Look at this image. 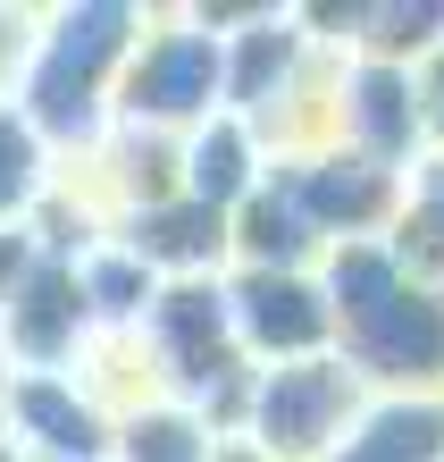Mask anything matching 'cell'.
Masks as SVG:
<instances>
[{"label": "cell", "instance_id": "4", "mask_svg": "<svg viewBox=\"0 0 444 462\" xmlns=\"http://www.w3.org/2000/svg\"><path fill=\"white\" fill-rule=\"evenodd\" d=\"M336 362L360 387L385 395H444V294L420 278H394L377 303H360L352 319H336Z\"/></svg>", "mask_w": 444, "mask_h": 462}, {"label": "cell", "instance_id": "7", "mask_svg": "<svg viewBox=\"0 0 444 462\" xmlns=\"http://www.w3.org/2000/svg\"><path fill=\"white\" fill-rule=\"evenodd\" d=\"M336 143L360 152L369 169H394L411 177L428 160V134H420V93H411V68L394 60H344L336 68Z\"/></svg>", "mask_w": 444, "mask_h": 462}, {"label": "cell", "instance_id": "10", "mask_svg": "<svg viewBox=\"0 0 444 462\" xmlns=\"http://www.w3.org/2000/svg\"><path fill=\"white\" fill-rule=\"evenodd\" d=\"M268 177V152H260V134L243 126V118H202L193 134H177V194L185 202H202V210H235L252 185Z\"/></svg>", "mask_w": 444, "mask_h": 462}, {"label": "cell", "instance_id": "15", "mask_svg": "<svg viewBox=\"0 0 444 462\" xmlns=\"http://www.w3.org/2000/svg\"><path fill=\"white\" fill-rule=\"evenodd\" d=\"M50 185H59V169H50L42 134L0 101V227H25V219L50 202Z\"/></svg>", "mask_w": 444, "mask_h": 462}, {"label": "cell", "instance_id": "20", "mask_svg": "<svg viewBox=\"0 0 444 462\" xmlns=\"http://www.w3.org/2000/svg\"><path fill=\"white\" fill-rule=\"evenodd\" d=\"M0 412H9V362H0Z\"/></svg>", "mask_w": 444, "mask_h": 462}, {"label": "cell", "instance_id": "3", "mask_svg": "<svg viewBox=\"0 0 444 462\" xmlns=\"http://www.w3.org/2000/svg\"><path fill=\"white\" fill-rule=\"evenodd\" d=\"M360 403H369V387H360L336 353L268 362V370H252V395H243V429H235V438L252 446L260 462H319L352 429Z\"/></svg>", "mask_w": 444, "mask_h": 462}, {"label": "cell", "instance_id": "5", "mask_svg": "<svg viewBox=\"0 0 444 462\" xmlns=\"http://www.w3.org/2000/svg\"><path fill=\"white\" fill-rule=\"evenodd\" d=\"M268 177L294 194V210L311 219L319 244H385L403 210V177L394 169H369L360 152L327 143V152H302V160H268Z\"/></svg>", "mask_w": 444, "mask_h": 462}, {"label": "cell", "instance_id": "18", "mask_svg": "<svg viewBox=\"0 0 444 462\" xmlns=\"http://www.w3.org/2000/svg\"><path fill=\"white\" fill-rule=\"evenodd\" d=\"M25 34H34V25L0 9V101H9V85H17V60H25Z\"/></svg>", "mask_w": 444, "mask_h": 462}, {"label": "cell", "instance_id": "17", "mask_svg": "<svg viewBox=\"0 0 444 462\" xmlns=\"http://www.w3.org/2000/svg\"><path fill=\"white\" fill-rule=\"evenodd\" d=\"M42 261V244H34V227H0V303L25 286V269Z\"/></svg>", "mask_w": 444, "mask_h": 462}, {"label": "cell", "instance_id": "11", "mask_svg": "<svg viewBox=\"0 0 444 462\" xmlns=\"http://www.w3.org/2000/svg\"><path fill=\"white\" fill-rule=\"evenodd\" d=\"M319 462H444V395H369Z\"/></svg>", "mask_w": 444, "mask_h": 462}, {"label": "cell", "instance_id": "9", "mask_svg": "<svg viewBox=\"0 0 444 462\" xmlns=\"http://www.w3.org/2000/svg\"><path fill=\"white\" fill-rule=\"evenodd\" d=\"M0 438L25 462H109V412L76 378H9Z\"/></svg>", "mask_w": 444, "mask_h": 462}, {"label": "cell", "instance_id": "12", "mask_svg": "<svg viewBox=\"0 0 444 462\" xmlns=\"http://www.w3.org/2000/svg\"><path fill=\"white\" fill-rule=\"evenodd\" d=\"M227 261H235V269H302V278H311V269L327 261V244L311 236V219L294 210L285 185L260 177L252 194L227 210Z\"/></svg>", "mask_w": 444, "mask_h": 462}, {"label": "cell", "instance_id": "19", "mask_svg": "<svg viewBox=\"0 0 444 462\" xmlns=\"http://www.w3.org/2000/svg\"><path fill=\"white\" fill-rule=\"evenodd\" d=\"M210 462H260V454L243 446V438H218V446H210Z\"/></svg>", "mask_w": 444, "mask_h": 462}, {"label": "cell", "instance_id": "2", "mask_svg": "<svg viewBox=\"0 0 444 462\" xmlns=\"http://www.w3.org/2000/svg\"><path fill=\"white\" fill-rule=\"evenodd\" d=\"M218 76H227V51L218 34H202L193 17L151 25L134 34L118 93H109V126H143V134H193L202 118H218Z\"/></svg>", "mask_w": 444, "mask_h": 462}, {"label": "cell", "instance_id": "16", "mask_svg": "<svg viewBox=\"0 0 444 462\" xmlns=\"http://www.w3.org/2000/svg\"><path fill=\"white\" fill-rule=\"evenodd\" d=\"M411 93H420V134L444 152V42L428 51V60H411Z\"/></svg>", "mask_w": 444, "mask_h": 462}, {"label": "cell", "instance_id": "1", "mask_svg": "<svg viewBox=\"0 0 444 462\" xmlns=\"http://www.w3.org/2000/svg\"><path fill=\"white\" fill-rule=\"evenodd\" d=\"M134 34H143V9H59L25 34L9 110L42 134V152H93L109 134V93Z\"/></svg>", "mask_w": 444, "mask_h": 462}, {"label": "cell", "instance_id": "14", "mask_svg": "<svg viewBox=\"0 0 444 462\" xmlns=\"http://www.w3.org/2000/svg\"><path fill=\"white\" fill-rule=\"evenodd\" d=\"M210 429L185 403H126L109 420V462H210Z\"/></svg>", "mask_w": 444, "mask_h": 462}, {"label": "cell", "instance_id": "6", "mask_svg": "<svg viewBox=\"0 0 444 462\" xmlns=\"http://www.w3.org/2000/svg\"><path fill=\"white\" fill-rule=\"evenodd\" d=\"M218 294H227L235 353L252 370H268V362H311V353L336 345L327 294H319V278H302V269H235V278H218Z\"/></svg>", "mask_w": 444, "mask_h": 462}, {"label": "cell", "instance_id": "8", "mask_svg": "<svg viewBox=\"0 0 444 462\" xmlns=\"http://www.w3.org/2000/svg\"><path fill=\"white\" fill-rule=\"evenodd\" d=\"M93 345L85 294H76L68 261H34L25 286L0 303V362L9 378H76V353Z\"/></svg>", "mask_w": 444, "mask_h": 462}, {"label": "cell", "instance_id": "13", "mask_svg": "<svg viewBox=\"0 0 444 462\" xmlns=\"http://www.w3.org/2000/svg\"><path fill=\"white\" fill-rule=\"evenodd\" d=\"M385 253L403 261V278L444 294V152H428L420 169L403 177V210H394V227H385Z\"/></svg>", "mask_w": 444, "mask_h": 462}]
</instances>
